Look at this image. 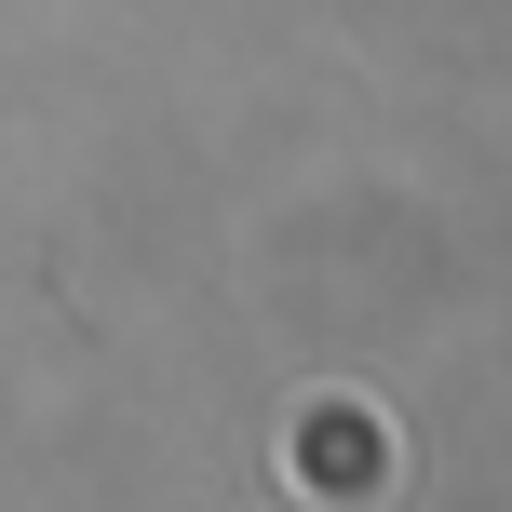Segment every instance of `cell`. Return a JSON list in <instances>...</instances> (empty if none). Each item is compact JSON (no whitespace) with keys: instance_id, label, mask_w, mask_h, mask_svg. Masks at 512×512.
I'll return each instance as SVG.
<instances>
[{"instance_id":"obj_1","label":"cell","mask_w":512,"mask_h":512,"mask_svg":"<svg viewBox=\"0 0 512 512\" xmlns=\"http://www.w3.org/2000/svg\"><path fill=\"white\" fill-rule=\"evenodd\" d=\"M297 472H310L324 499H364V486H391V432H378L364 405H337V391H324V405L297 418Z\"/></svg>"}]
</instances>
